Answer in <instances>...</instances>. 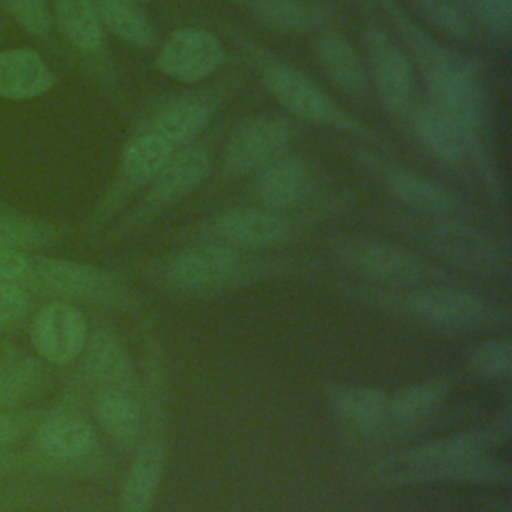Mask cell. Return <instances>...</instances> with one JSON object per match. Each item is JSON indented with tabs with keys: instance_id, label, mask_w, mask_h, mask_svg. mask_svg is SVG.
Listing matches in <instances>:
<instances>
[{
	"instance_id": "6da1fadb",
	"label": "cell",
	"mask_w": 512,
	"mask_h": 512,
	"mask_svg": "<svg viewBox=\"0 0 512 512\" xmlns=\"http://www.w3.org/2000/svg\"><path fill=\"white\" fill-rule=\"evenodd\" d=\"M130 268L164 294L214 298L276 278L310 276L322 270V262L308 256H278L214 242H194L136 260Z\"/></svg>"
},
{
	"instance_id": "7a4b0ae2",
	"label": "cell",
	"mask_w": 512,
	"mask_h": 512,
	"mask_svg": "<svg viewBox=\"0 0 512 512\" xmlns=\"http://www.w3.org/2000/svg\"><path fill=\"white\" fill-rule=\"evenodd\" d=\"M330 286L350 302L442 336L504 332L512 324V308L508 304L488 300L464 284H426L392 290L358 280H338Z\"/></svg>"
},
{
	"instance_id": "3957f363",
	"label": "cell",
	"mask_w": 512,
	"mask_h": 512,
	"mask_svg": "<svg viewBox=\"0 0 512 512\" xmlns=\"http://www.w3.org/2000/svg\"><path fill=\"white\" fill-rule=\"evenodd\" d=\"M356 196L350 190L322 188L296 208L244 206L206 216L174 234L180 244L214 242L250 252H268L306 240L314 228L346 212Z\"/></svg>"
},
{
	"instance_id": "277c9868",
	"label": "cell",
	"mask_w": 512,
	"mask_h": 512,
	"mask_svg": "<svg viewBox=\"0 0 512 512\" xmlns=\"http://www.w3.org/2000/svg\"><path fill=\"white\" fill-rule=\"evenodd\" d=\"M374 218L462 276L500 280L512 272L508 244L474 218L418 214L400 206L382 208Z\"/></svg>"
},
{
	"instance_id": "5b68a950",
	"label": "cell",
	"mask_w": 512,
	"mask_h": 512,
	"mask_svg": "<svg viewBox=\"0 0 512 512\" xmlns=\"http://www.w3.org/2000/svg\"><path fill=\"white\" fill-rule=\"evenodd\" d=\"M144 424L124 474L118 512H152L168 460V362L162 334L148 316L142 330Z\"/></svg>"
},
{
	"instance_id": "8992f818",
	"label": "cell",
	"mask_w": 512,
	"mask_h": 512,
	"mask_svg": "<svg viewBox=\"0 0 512 512\" xmlns=\"http://www.w3.org/2000/svg\"><path fill=\"white\" fill-rule=\"evenodd\" d=\"M220 30L242 50L248 64L258 72L264 88L290 116L312 126L336 130L366 146H386V138L374 126L346 110L292 62L266 50V46L230 24H220Z\"/></svg>"
},
{
	"instance_id": "52a82bcc",
	"label": "cell",
	"mask_w": 512,
	"mask_h": 512,
	"mask_svg": "<svg viewBox=\"0 0 512 512\" xmlns=\"http://www.w3.org/2000/svg\"><path fill=\"white\" fill-rule=\"evenodd\" d=\"M328 254L354 276L378 288H416L426 284H468V278L434 262L406 244L366 234H334L324 242Z\"/></svg>"
},
{
	"instance_id": "ba28073f",
	"label": "cell",
	"mask_w": 512,
	"mask_h": 512,
	"mask_svg": "<svg viewBox=\"0 0 512 512\" xmlns=\"http://www.w3.org/2000/svg\"><path fill=\"white\" fill-rule=\"evenodd\" d=\"M370 488H410L428 484H494L510 486L512 466L492 454L458 460L432 462H390L376 458L360 474Z\"/></svg>"
},
{
	"instance_id": "9c48e42d",
	"label": "cell",
	"mask_w": 512,
	"mask_h": 512,
	"mask_svg": "<svg viewBox=\"0 0 512 512\" xmlns=\"http://www.w3.org/2000/svg\"><path fill=\"white\" fill-rule=\"evenodd\" d=\"M350 154L356 164L398 202V206L418 214L474 218L472 208L454 190L382 156L372 146L356 142L350 148Z\"/></svg>"
},
{
	"instance_id": "30bf717a",
	"label": "cell",
	"mask_w": 512,
	"mask_h": 512,
	"mask_svg": "<svg viewBox=\"0 0 512 512\" xmlns=\"http://www.w3.org/2000/svg\"><path fill=\"white\" fill-rule=\"evenodd\" d=\"M232 86V78H224L204 88L158 96L138 112L132 128L152 132L178 150L194 142L208 128L224 96H230Z\"/></svg>"
},
{
	"instance_id": "8fae6325",
	"label": "cell",
	"mask_w": 512,
	"mask_h": 512,
	"mask_svg": "<svg viewBox=\"0 0 512 512\" xmlns=\"http://www.w3.org/2000/svg\"><path fill=\"white\" fill-rule=\"evenodd\" d=\"M46 290L64 298V302H86L106 306L118 312H140L144 298L108 270L62 258H40L32 274Z\"/></svg>"
},
{
	"instance_id": "7c38bea8",
	"label": "cell",
	"mask_w": 512,
	"mask_h": 512,
	"mask_svg": "<svg viewBox=\"0 0 512 512\" xmlns=\"http://www.w3.org/2000/svg\"><path fill=\"white\" fill-rule=\"evenodd\" d=\"M212 154L202 142H190L178 148L164 164L158 176L146 186V194L134 210L118 224L116 234L142 230L168 208L194 194L210 176Z\"/></svg>"
},
{
	"instance_id": "4fadbf2b",
	"label": "cell",
	"mask_w": 512,
	"mask_h": 512,
	"mask_svg": "<svg viewBox=\"0 0 512 512\" xmlns=\"http://www.w3.org/2000/svg\"><path fill=\"white\" fill-rule=\"evenodd\" d=\"M298 136V126L286 116L256 114L236 124L222 152L220 176L238 180L254 176L274 160L288 154Z\"/></svg>"
},
{
	"instance_id": "5bb4252c",
	"label": "cell",
	"mask_w": 512,
	"mask_h": 512,
	"mask_svg": "<svg viewBox=\"0 0 512 512\" xmlns=\"http://www.w3.org/2000/svg\"><path fill=\"white\" fill-rule=\"evenodd\" d=\"M174 152L176 150L156 134L132 128L118 156L116 178L96 208L92 226H104L116 212H120V208H124L130 198H134L140 190H146Z\"/></svg>"
},
{
	"instance_id": "9a60e30c",
	"label": "cell",
	"mask_w": 512,
	"mask_h": 512,
	"mask_svg": "<svg viewBox=\"0 0 512 512\" xmlns=\"http://www.w3.org/2000/svg\"><path fill=\"white\" fill-rule=\"evenodd\" d=\"M456 384L458 374L444 372L406 384L400 390L388 394L386 418L374 438L372 448H382L400 442L428 428L434 416L450 398Z\"/></svg>"
},
{
	"instance_id": "2e32d148",
	"label": "cell",
	"mask_w": 512,
	"mask_h": 512,
	"mask_svg": "<svg viewBox=\"0 0 512 512\" xmlns=\"http://www.w3.org/2000/svg\"><path fill=\"white\" fill-rule=\"evenodd\" d=\"M362 38L370 84H374L382 106L396 120L408 116L414 90L410 58L378 22H368Z\"/></svg>"
},
{
	"instance_id": "e0dca14e",
	"label": "cell",
	"mask_w": 512,
	"mask_h": 512,
	"mask_svg": "<svg viewBox=\"0 0 512 512\" xmlns=\"http://www.w3.org/2000/svg\"><path fill=\"white\" fill-rule=\"evenodd\" d=\"M226 60L220 38L206 28H178L160 44L154 66L164 76L184 82L200 84L210 78Z\"/></svg>"
},
{
	"instance_id": "ac0fdd59",
	"label": "cell",
	"mask_w": 512,
	"mask_h": 512,
	"mask_svg": "<svg viewBox=\"0 0 512 512\" xmlns=\"http://www.w3.org/2000/svg\"><path fill=\"white\" fill-rule=\"evenodd\" d=\"M386 390L366 384L324 382L322 396L338 426L358 448H372L374 438L386 418Z\"/></svg>"
},
{
	"instance_id": "d6986e66",
	"label": "cell",
	"mask_w": 512,
	"mask_h": 512,
	"mask_svg": "<svg viewBox=\"0 0 512 512\" xmlns=\"http://www.w3.org/2000/svg\"><path fill=\"white\" fill-rule=\"evenodd\" d=\"M88 334V322L82 310L64 300L40 308L30 328L34 350L52 366L76 362L86 346Z\"/></svg>"
},
{
	"instance_id": "ffe728a7",
	"label": "cell",
	"mask_w": 512,
	"mask_h": 512,
	"mask_svg": "<svg viewBox=\"0 0 512 512\" xmlns=\"http://www.w3.org/2000/svg\"><path fill=\"white\" fill-rule=\"evenodd\" d=\"M34 448L48 462L72 466L90 460L98 450V440L86 416L72 408H60L38 424Z\"/></svg>"
},
{
	"instance_id": "44dd1931",
	"label": "cell",
	"mask_w": 512,
	"mask_h": 512,
	"mask_svg": "<svg viewBox=\"0 0 512 512\" xmlns=\"http://www.w3.org/2000/svg\"><path fill=\"white\" fill-rule=\"evenodd\" d=\"M256 196L266 208H296L312 200L320 190L316 168L302 156L284 154L256 174Z\"/></svg>"
},
{
	"instance_id": "7402d4cb",
	"label": "cell",
	"mask_w": 512,
	"mask_h": 512,
	"mask_svg": "<svg viewBox=\"0 0 512 512\" xmlns=\"http://www.w3.org/2000/svg\"><path fill=\"white\" fill-rule=\"evenodd\" d=\"M80 358L82 380L92 388V392L100 388L138 390L142 386L126 346L108 328H98L88 334Z\"/></svg>"
},
{
	"instance_id": "603a6c76",
	"label": "cell",
	"mask_w": 512,
	"mask_h": 512,
	"mask_svg": "<svg viewBox=\"0 0 512 512\" xmlns=\"http://www.w3.org/2000/svg\"><path fill=\"white\" fill-rule=\"evenodd\" d=\"M314 56L326 78L344 96L364 102L370 96L368 68L354 44L336 28H326L314 36Z\"/></svg>"
},
{
	"instance_id": "cb8c5ba5",
	"label": "cell",
	"mask_w": 512,
	"mask_h": 512,
	"mask_svg": "<svg viewBox=\"0 0 512 512\" xmlns=\"http://www.w3.org/2000/svg\"><path fill=\"white\" fill-rule=\"evenodd\" d=\"M242 6L270 32L296 36L332 28L336 12L316 0H244Z\"/></svg>"
},
{
	"instance_id": "d4e9b609",
	"label": "cell",
	"mask_w": 512,
	"mask_h": 512,
	"mask_svg": "<svg viewBox=\"0 0 512 512\" xmlns=\"http://www.w3.org/2000/svg\"><path fill=\"white\" fill-rule=\"evenodd\" d=\"M412 132L420 146L438 162L462 168L470 162V144L458 124L432 100L420 102L412 114Z\"/></svg>"
},
{
	"instance_id": "484cf974",
	"label": "cell",
	"mask_w": 512,
	"mask_h": 512,
	"mask_svg": "<svg viewBox=\"0 0 512 512\" xmlns=\"http://www.w3.org/2000/svg\"><path fill=\"white\" fill-rule=\"evenodd\" d=\"M142 384V382H140ZM94 418L106 436L122 450H132L144 424L142 386L138 390L100 388L92 398Z\"/></svg>"
},
{
	"instance_id": "4316f807",
	"label": "cell",
	"mask_w": 512,
	"mask_h": 512,
	"mask_svg": "<svg viewBox=\"0 0 512 512\" xmlns=\"http://www.w3.org/2000/svg\"><path fill=\"white\" fill-rule=\"evenodd\" d=\"M54 84V72L36 50H0V96L28 100L46 94Z\"/></svg>"
},
{
	"instance_id": "83f0119b",
	"label": "cell",
	"mask_w": 512,
	"mask_h": 512,
	"mask_svg": "<svg viewBox=\"0 0 512 512\" xmlns=\"http://www.w3.org/2000/svg\"><path fill=\"white\" fill-rule=\"evenodd\" d=\"M56 22L66 40L84 54H98L104 44L94 0H56Z\"/></svg>"
},
{
	"instance_id": "f1b7e54d",
	"label": "cell",
	"mask_w": 512,
	"mask_h": 512,
	"mask_svg": "<svg viewBox=\"0 0 512 512\" xmlns=\"http://www.w3.org/2000/svg\"><path fill=\"white\" fill-rule=\"evenodd\" d=\"M100 24L124 42L148 48L156 42L152 20L132 0H94Z\"/></svg>"
},
{
	"instance_id": "f546056e",
	"label": "cell",
	"mask_w": 512,
	"mask_h": 512,
	"mask_svg": "<svg viewBox=\"0 0 512 512\" xmlns=\"http://www.w3.org/2000/svg\"><path fill=\"white\" fill-rule=\"evenodd\" d=\"M466 372L478 380L506 384L512 378V340L510 336H490L470 348Z\"/></svg>"
},
{
	"instance_id": "4dcf8cb0",
	"label": "cell",
	"mask_w": 512,
	"mask_h": 512,
	"mask_svg": "<svg viewBox=\"0 0 512 512\" xmlns=\"http://www.w3.org/2000/svg\"><path fill=\"white\" fill-rule=\"evenodd\" d=\"M42 366L32 358H16L0 364V408L28 398L42 384Z\"/></svg>"
},
{
	"instance_id": "1f68e13d",
	"label": "cell",
	"mask_w": 512,
	"mask_h": 512,
	"mask_svg": "<svg viewBox=\"0 0 512 512\" xmlns=\"http://www.w3.org/2000/svg\"><path fill=\"white\" fill-rule=\"evenodd\" d=\"M418 12L428 18L440 32L456 40H470L474 24L470 14L456 0H412Z\"/></svg>"
},
{
	"instance_id": "d6a6232c",
	"label": "cell",
	"mask_w": 512,
	"mask_h": 512,
	"mask_svg": "<svg viewBox=\"0 0 512 512\" xmlns=\"http://www.w3.org/2000/svg\"><path fill=\"white\" fill-rule=\"evenodd\" d=\"M56 238L52 226L20 216H0V248L24 250L46 246Z\"/></svg>"
},
{
	"instance_id": "836d02e7",
	"label": "cell",
	"mask_w": 512,
	"mask_h": 512,
	"mask_svg": "<svg viewBox=\"0 0 512 512\" xmlns=\"http://www.w3.org/2000/svg\"><path fill=\"white\" fill-rule=\"evenodd\" d=\"M476 20L494 36L506 38L512 30V0H472Z\"/></svg>"
},
{
	"instance_id": "e575fe53",
	"label": "cell",
	"mask_w": 512,
	"mask_h": 512,
	"mask_svg": "<svg viewBox=\"0 0 512 512\" xmlns=\"http://www.w3.org/2000/svg\"><path fill=\"white\" fill-rule=\"evenodd\" d=\"M12 18L30 34L44 36L52 28L50 14L42 0H6Z\"/></svg>"
},
{
	"instance_id": "d590c367",
	"label": "cell",
	"mask_w": 512,
	"mask_h": 512,
	"mask_svg": "<svg viewBox=\"0 0 512 512\" xmlns=\"http://www.w3.org/2000/svg\"><path fill=\"white\" fill-rule=\"evenodd\" d=\"M30 308V296L18 282H0V328L18 322Z\"/></svg>"
},
{
	"instance_id": "8d00e7d4",
	"label": "cell",
	"mask_w": 512,
	"mask_h": 512,
	"mask_svg": "<svg viewBox=\"0 0 512 512\" xmlns=\"http://www.w3.org/2000/svg\"><path fill=\"white\" fill-rule=\"evenodd\" d=\"M34 266L20 250L0 248V282H24L32 278Z\"/></svg>"
},
{
	"instance_id": "74e56055",
	"label": "cell",
	"mask_w": 512,
	"mask_h": 512,
	"mask_svg": "<svg viewBox=\"0 0 512 512\" xmlns=\"http://www.w3.org/2000/svg\"><path fill=\"white\" fill-rule=\"evenodd\" d=\"M490 426L500 436L502 442H508L512 436V408L504 406L502 410H498L494 414V420L490 422Z\"/></svg>"
},
{
	"instance_id": "f35d334b",
	"label": "cell",
	"mask_w": 512,
	"mask_h": 512,
	"mask_svg": "<svg viewBox=\"0 0 512 512\" xmlns=\"http://www.w3.org/2000/svg\"><path fill=\"white\" fill-rule=\"evenodd\" d=\"M22 434V426L8 414H0V446H8L16 442Z\"/></svg>"
}]
</instances>
